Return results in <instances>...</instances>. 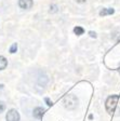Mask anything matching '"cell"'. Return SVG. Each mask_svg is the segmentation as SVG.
I'll use <instances>...</instances> for the list:
<instances>
[{
  "mask_svg": "<svg viewBox=\"0 0 120 121\" xmlns=\"http://www.w3.org/2000/svg\"><path fill=\"white\" fill-rule=\"evenodd\" d=\"M45 102H47V103H48V105H49V106H52V102H51L50 101V99H49V98H45Z\"/></svg>",
  "mask_w": 120,
  "mask_h": 121,
  "instance_id": "8fae6325",
  "label": "cell"
},
{
  "mask_svg": "<svg viewBox=\"0 0 120 121\" xmlns=\"http://www.w3.org/2000/svg\"><path fill=\"white\" fill-rule=\"evenodd\" d=\"M4 109H5V104L3 103V102L0 101V112H2Z\"/></svg>",
  "mask_w": 120,
  "mask_h": 121,
  "instance_id": "30bf717a",
  "label": "cell"
},
{
  "mask_svg": "<svg viewBox=\"0 0 120 121\" xmlns=\"http://www.w3.org/2000/svg\"><path fill=\"white\" fill-rule=\"evenodd\" d=\"M76 1H77L78 3H83L85 1V0H76Z\"/></svg>",
  "mask_w": 120,
  "mask_h": 121,
  "instance_id": "4fadbf2b",
  "label": "cell"
},
{
  "mask_svg": "<svg viewBox=\"0 0 120 121\" xmlns=\"http://www.w3.org/2000/svg\"><path fill=\"white\" fill-rule=\"evenodd\" d=\"M106 110L109 115L120 116V96L119 95H111L106 101Z\"/></svg>",
  "mask_w": 120,
  "mask_h": 121,
  "instance_id": "6da1fadb",
  "label": "cell"
},
{
  "mask_svg": "<svg viewBox=\"0 0 120 121\" xmlns=\"http://www.w3.org/2000/svg\"><path fill=\"white\" fill-rule=\"evenodd\" d=\"M5 119H7V121H18L20 120V113L15 109H11L8 111Z\"/></svg>",
  "mask_w": 120,
  "mask_h": 121,
  "instance_id": "3957f363",
  "label": "cell"
},
{
  "mask_svg": "<svg viewBox=\"0 0 120 121\" xmlns=\"http://www.w3.org/2000/svg\"><path fill=\"white\" fill-rule=\"evenodd\" d=\"M33 4H34L33 0H18V5L22 9H25V10L30 9V8L33 7Z\"/></svg>",
  "mask_w": 120,
  "mask_h": 121,
  "instance_id": "277c9868",
  "label": "cell"
},
{
  "mask_svg": "<svg viewBox=\"0 0 120 121\" xmlns=\"http://www.w3.org/2000/svg\"><path fill=\"white\" fill-rule=\"evenodd\" d=\"M7 65H8V60H7V58H5L4 56L0 55V70L4 69V68L7 67Z\"/></svg>",
  "mask_w": 120,
  "mask_h": 121,
  "instance_id": "8992f818",
  "label": "cell"
},
{
  "mask_svg": "<svg viewBox=\"0 0 120 121\" xmlns=\"http://www.w3.org/2000/svg\"><path fill=\"white\" fill-rule=\"evenodd\" d=\"M16 50H18V44H16V43H13L10 48V53H15Z\"/></svg>",
  "mask_w": 120,
  "mask_h": 121,
  "instance_id": "9c48e42d",
  "label": "cell"
},
{
  "mask_svg": "<svg viewBox=\"0 0 120 121\" xmlns=\"http://www.w3.org/2000/svg\"><path fill=\"white\" fill-rule=\"evenodd\" d=\"M44 113V109L41 108V107H37V108L34 109V117L37 119H41Z\"/></svg>",
  "mask_w": 120,
  "mask_h": 121,
  "instance_id": "5b68a950",
  "label": "cell"
},
{
  "mask_svg": "<svg viewBox=\"0 0 120 121\" xmlns=\"http://www.w3.org/2000/svg\"><path fill=\"white\" fill-rule=\"evenodd\" d=\"M78 104V99L74 94H68L64 97V106L67 109H75Z\"/></svg>",
  "mask_w": 120,
  "mask_h": 121,
  "instance_id": "7a4b0ae2",
  "label": "cell"
},
{
  "mask_svg": "<svg viewBox=\"0 0 120 121\" xmlns=\"http://www.w3.org/2000/svg\"><path fill=\"white\" fill-rule=\"evenodd\" d=\"M118 70H119V73H120V67H119V69H118Z\"/></svg>",
  "mask_w": 120,
  "mask_h": 121,
  "instance_id": "5bb4252c",
  "label": "cell"
},
{
  "mask_svg": "<svg viewBox=\"0 0 120 121\" xmlns=\"http://www.w3.org/2000/svg\"><path fill=\"white\" fill-rule=\"evenodd\" d=\"M74 33H75L77 36H81V35H83V33H84V29H83L82 27H80V26H76V27L74 28Z\"/></svg>",
  "mask_w": 120,
  "mask_h": 121,
  "instance_id": "ba28073f",
  "label": "cell"
},
{
  "mask_svg": "<svg viewBox=\"0 0 120 121\" xmlns=\"http://www.w3.org/2000/svg\"><path fill=\"white\" fill-rule=\"evenodd\" d=\"M90 36H91V37H96V35H95V33H93V31H90Z\"/></svg>",
  "mask_w": 120,
  "mask_h": 121,
  "instance_id": "7c38bea8",
  "label": "cell"
},
{
  "mask_svg": "<svg viewBox=\"0 0 120 121\" xmlns=\"http://www.w3.org/2000/svg\"><path fill=\"white\" fill-rule=\"evenodd\" d=\"M114 12H115L114 9H103L100 12V15L101 16H105V15H108V14H113Z\"/></svg>",
  "mask_w": 120,
  "mask_h": 121,
  "instance_id": "52a82bcc",
  "label": "cell"
}]
</instances>
